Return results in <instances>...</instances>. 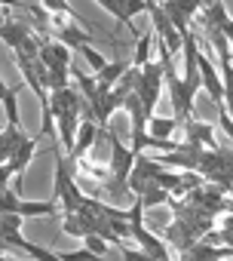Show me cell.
I'll return each instance as SVG.
<instances>
[{
    "mask_svg": "<svg viewBox=\"0 0 233 261\" xmlns=\"http://www.w3.org/2000/svg\"><path fill=\"white\" fill-rule=\"evenodd\" d=\"M7 89H10V83H4V77H0V98L7 95Z\"/></svg>",
    "mask_w": 233,
    "mask_h": 261,
    "instance_id": "26",
    "label": "cell"
},
{
    "mask_svg": "<svg viewBox=\"0 0 233 261\" xmlns=\"http://www.w3.org/2000/svg\"><path fill=\"white\" fill-rule=\"evenodd\" d=\"M95 4H98L101 10H107L110 16H116V13H120V7H116V0H95Z\"/></svg>",
    "mask_w": 233,
    "mask_h": 261,
    "instance_id": "25",
    "label": "cell"
},
{
    "mask_svg": "<svg viewBox=\"0 0 233 261\" xmlns=\"http://www.w3.org/2000/svg\"><path fill=\"white\" fill-rule=\"evenodd\" d=\"M104 139H107V145H110V181H113L110 188H113V191H116V188H126L129 172H132L138 154H135L132 148H126L120 139H116V133H110V129H104Z\"/></svg>",
    "mask_w": 233,
    "mask_h": 261,
    "instance_id": "2",
    "label": "cell"
},
{
    "mask_svg": "<svg viewBox=\"0 0 233 261\" xmlns=\"http://www.w3.org/2000/svg\"><path fill=\"white\" fill-rule=\"evenodd\" d=\"M10 181H13V166L4 163L0 166V188H10Z\"/></svg>",
    "mask_w": 233,
    "mask_h": 261,
    "instance_id": "24",
    "label": "cell"
},
{
    "mask_svg": "<svg viewBox=\"0 0 233 261\" xmlns=\"http://www.w3.org/2000/svg\"><path fill=\"white\" fill-rule=\"evenodd\" d=\"M4 252H10V246H7V240H4V237H0V255H4Z\"/></svg>",
    "mask_w": 233,
    "mask_h": 261,
    "instance_id": "27",
    "label": "cell"
},
{
    "mask_svg": "<svg viewBox=\"0 0 233 261\" xmlns=\"http://www.w3.org/2000/svg\"><path fill=\"white\" fill-rule=\"evenodd\" d=\"M151 46H154V34H141L138 43H135V56H132V68H144L151 59Z\"/></svg>",
    "mask_w": 233,
    "mask_h": 261,
    "instance_id": "17",
    "label": "cell"
},
{
    "mask_svg": "<svg viewBox=\"0 0 233 261\" xmlns=\"http://www.w3.org/2000/svg\"><path fill=\"white\" fill-rule=\"evenodd\" d=\"M83 246H86V249H89L92 255H104L110 243H107L104 237H98V233H89V237H83Z\"/></svg>",
    "mask_w": 233,
    "mask_h": 261,
    "instance_id": "20",
    "label": "cell"
},
{
    "mask_svg": "<svg viewBox=\"0 0 233 261\" xmlns=\"http://www.w3.org/2000/svg\"><path fill=\"white\" fill-rule=\"evenodd\" d=\"M22 86H25V80H22V83H10L7 95L0 98V105H4V117H7V126H22V123H19V92H22Z\"/></svg>",
    "mask_w": 233,
    "mask_h": 261,
    "instance_id": "14",
    "label": "cell"
},
{
    "mask_svg": "<svg viewBox=\"0 0 233 261\" xmlns=\"http://www.w3.org/2000/svg\"><path fill=\"white\" fill-rule=\"evenodd\" d=\"M206 4L209 0H163V13H166V19L178 28V34H184L187 31V25L206 10Z\"/></svg>",
    "mask_w": 233,
    "mask_h": 261,
    "instance_id": "4",
    "label": "cell"
},
{
    "mask_svg": "<svg viewBox=\"0 0 233 261\" xmlns=\"http://www.w3.org/2000/svg\"><path fill=\"white\" fill-rule=\"evenodd\" d=\"M196 71H199V86L212 95V101L218 105V111L224 108V83H221V74L215 71V62L199 49V56H196Z\"/></svg>",
    "mask_w": 233,
    "mask_h": 261,
    "instance_id": "5",
    "label": "cell"
},
{
    "mask_svg": "<svg viewBox=\"0 0 233 261\" xmlns=\"http://www.w3.org/2000/svg\"><path fill=\"white\" fill-rule=\"evenodd\" d=\"M132 65L126 62V59H113V62H107L98 74H95V86H98V95H107L113 86H116V80H120L126 71H129Z\"/></svg>",
    "mask_w": 233,
    "mask_h": 261,
    "instance_id": "10",
    "label": "cell"
},
{
    "mask_svg": "<svg viewBox=\"0 0 233 261\" xmlns=\"http://www.w3.org/2000/svg\"><path fill=\"white\" fill-rule=\"evenodd\" d=\"M178 120L175 117H157V114H151L148 117V136H154V139H172L175 133H178Z\"/></svg>",
    "mask_w": 233,
    "mask_h": 261,
    "instance_id": "15",
    "label": "cell"
},
{
    "mask_svg": "<svg viewBox=\"0 0 233 261\" xmlns=\"http://www.w3.org/2000/svg\"><path fill=\"white\" fill-rule=\"evenodd\" d=\"M181 126L187 129V145L206 148V151H215V148H218V142H215V126H212V123H202V120L187 117Z\"/></svg>",
    "mask_w": 233,
    "mask_h": 261,
    "instance_id": "8",
    "label": "cell"
},
{
    "mask_svg": "<svg viewBox=\"0 0 233 261\" xmlns=\"http://www.w3.org/2000/svg\"><path fill=\"white\" fill-rule=\"evenodd\" d=\"M40 139H43V136H37V139H25V142L13 151V157H10V166H13V181L19 185V194H22V178H25V169H28V163L34 160Z\"/></svg>",
    "mask_w": 233,
    "mask_h": 261,
    "instance_id": "7",
    "label": "cell"
},
{
    "mask_svg": "<svg viewBox=\"0 0 233 261\" xmlns=\"http://www.w3.org/2000/svg\"><path fill=\"white\" fill-rule=\"evenodd\" d=\"M233 255V246H227V249H215V246H190V249H184V258L181 261H221V258H230Z\"/></svg>",
    "mask_w": 233,
    "mask_h": 261,
    "instance_id": "12",
    "label": "cell"
},
{
    "mask_svg": "<svg viewBox=\"0 0 233 261\" xmlns=\"http://www.w3.org/2000/svg\"><path fill=\"white\" fill-rule=\"evenodd\" d=\"M77 53H80V56H83V59L89 62V68H92V74H98V71H101V68L107 65V59H104V56H101L98 49H92L89 43H86V46H80Z\"/></svg>",
    "mask_w": 233,
    "mask_h": 261,
    "instance_id": "18",
    "label": "cell"
},
{
    "mask_svg": "<svg viewBox=\"0 0 233 261\" xmlns=\"http://www.w3.org/2000/svg\"><path fill=\"white\" fill-rule=\"evenodd\" d=\"M31 37H34V34H31V25H25V22H19V19H4V22H0V40H4L13 53L22 49Z\"/></svg>",
    "mask_w": 233,
    "mask_h": 261,
    "instance_id": "9",
    "label": "cell"
},
{
    "mask_svg": "<svg viewBox=\"0 0 233 261\" xmlns=\"http://www.w3.org/2000/svg\"><path fill=\"white\" fill-rule=\"evenodd\" d=\"M123 261H154L144 249H123Z\"/></svg>",
    "mask_w": 233,
    "mask_h": 261,
    "instance_id": "23",
    "label": "cell"
},
{
    "mask_svg": "<svg viewBox=\"0 0 233 261\" xmlns=\"http://www.w3.org/2000/svg\"><path fill=\"white\" fill-rule=\"evenodd\" d=\"M163 92V62H148L144 68H138V80H135V95L141 98V105L154 114L157 101Z\"/></svg>",
    "mask_w": 233,
    "mask_h": 261,
    "instance_id": "3",
    "label": "cell"
},
{
    "mask_svg": "<svg viewBox=\"0 0 233 261\" xmlns=\"http://www.w3.org/2000/svg\"><path fill=\"white\" fill-rule=\"evenodd\" d=\"M52 200L62 203L65 215H68V212H80V206H83V200H86L83 191L77 188V181L71 178L68 163H65V157L59 154V148H55V191H52Z\"/></svg>",
    "mask_w": 233,
    "mask_h": 261,
    "instance_id": "1",
    "label": "cell"
},
{
    "mask_svg": "<svg viewBox=\"0 0 233 261\" xmlns=\"http://www.w3.org/2000/svg\"><path fill=\"white\" fill-rule=\"evenodd\" d=\"M62 230L68 233V237H89L92 233V224H89V218L86 215H80V212H68L65 218H62Z\"/></svg>",
    "mask_w": 233,
    "mask_h": 261,
    "instance_id": "16",
    "label": "cell"
},
{
    "mask_svg": "<svg viewBox=\"0 0 233 261\" xmlns=\"http://www.w3.org/2000/svg\"><path fill=\"white\" fill-rule=\"evenodd\" d=\"M95 133H101L95 120H80L77 139H74V151H71V157H74V160H83V154L95 145Z\"/></svg>",
    "mask_w": 233,
    "mask_h": 261,
    "instance_id": "11",
    "label": "cell"
},
{
    "mask_svg": "<svg viewBox=\"0 0 233 261\" xmlns=\"http://www.w3.org/2000/svg\"><path fill=\"white\" fill-rule=\"evenodd\" d=\"M62 261H104L101 255H92L86 246L83 249H77V252H68V255H62Z\"/></svg>",
    "mask_w": 233,
    "mask_h": 261,
    "instance_id": "21",
    "label": "cell"
},
{
    "mask_svg": "<svg viewBox=\"0 0 233 261\" xmlns=\"http://www.w3.org/2000/svg\"><path fill=\"white\" fill-rule=\"evenodd\" d=\"M218 126H221V133H227V139L233 142V117H230L224 108L218 111Z\"/></svg>",
    "mask_w": 233,
    "mask_h": 261,
    "instance_id": "22",
    "label": "cell"
},
{
    "mask_svg": "<svg viewBox=\"0 0 233 261\" xmlns=\"http://www.w3.org/2000/svg\"><path fill=\"white\" fill-rule=\"evenodd\" d=\"M46 71L55 68H71V49L62 40H40V59H37Z\"/></svg>",
    "mask_w": 233,
    "mask_h": 261,
    "instance_id": "6",
    "label": "cell"
},
{
    "mask_svg": "<svg viewBox=\"0 0 233 261\" xmlns=\"http://www.w3.org/2000/svg\"><path fill=\"white\" fill-rule=\"evenodd\" d=\"M151 4H163V0H151Z\"/></svg>",
    "mask_w": 233,
    "mask_h": 261,
    "instance_id": "28",
    "label": "cell"
},
{
    "mask_svg": "<svg viewBox=\"0 0 233 261\" xmlns=\"http://www.w3.org/2000/svg\"><path fill=\"white\" fill-rule=\"evenodd\" d=\"M22 252H28V255H34L37 261H62V255H55V252H49V249H43V246H37V243H31V240H25V246H22Z\"/></svg>",
    "mask_w": 233,
    "mask_h": 261,
    "instance_id": "19",
    "label": "cell"
},
{
    "mask_svg": "<svg viewBox=\"0 0 233 261\" xmlns=\"http://www.w3.org/2000/svg\"><path fill=\"white\" fill-rule=\"evenodd\" d=\"M116 7H120V13H116V22L126 25L129 34H138L135 25H132V19H135L138 13H148V0H116Z\"/></svg>",
    "mask_w": 233,
    "mask_h": 261,
    "instance_id": "13",
    "label": "cell"
}]
</instances>
